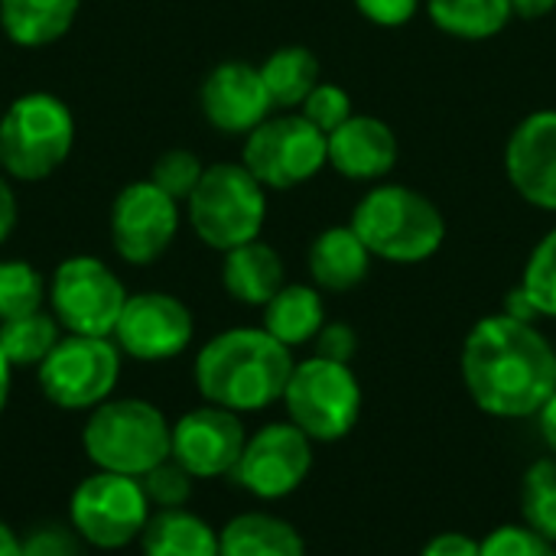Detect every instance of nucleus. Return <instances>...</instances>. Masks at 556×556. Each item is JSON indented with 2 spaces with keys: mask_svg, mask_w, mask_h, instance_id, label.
I'll use <instances>...</instances> for the list:
<instances>
[{
  "mask_svg": "<svg viewBox=\"0 0 556 556\" xmlns=\"http://www.w3.org/2000/svg\"><path fill=\"white\" fill-rule=\"evenodd\" d=\"M349 225L365 241L371 257L388 264H424L446 241V218L437 202L401 182L368 189Z\"/></svg>",
  "mask_w": 556,
  "mask_h": 556,
  "instance_id": "obj_3",
  "label": "nucleus"
},
{
  "mask_svg": "<svg viewBox=\"0 0 556 556\" xmlns=\"http://www.w3.org/2000/svg\"><path fill=\"white\" fill-rule=\"evenodd\" d=\"M427 13L440 33L466 42L498 36L515 16L511 0H427Z\"/></svg>",
  "mask_w": 556,
  "mask_h": 556,
  "instance_id": "obj_26",
  "label": "nucleus"
},
{
  "mask_svg": "<svg viewBox=\"0 0 556 556\" xmlns=\"http://www.w3.org/2000/svg\"><path fill=\"white\" fill-rule=\"evenodd\" d=\"M283 283H287L283 257L270 244H264L261 238L225 251L222 287L231 300L264 309L280 293Z\"/></svg>",
  "mask_w": 556,
  "mask_h": 556,
  "instance_id": "obj_20",
  "label": "nucleus"
},
{
  "mask_svg": "<svg viewBox=\"0 0 556 556\" xmlns=\"http://www.w3.org/2000/svg\"><path fill=\"white\" fill-rule=\"evenodd\" d=\"M49 296L46 277L26 261H0V323L39 313Z\"/></svg>",
  "mask_w": 556,
  "mask_h": 556,
  "instance_id": "obj_29",
  "label": "nucleus"
},
{
  "mask_svg": "<svg viewBox=\"0 0 556 556\" xmlns=\"http://www.w3.org/2000/svg\"><path fill=\"white\" fill-rule=\"evenodd\" d=\"M10 384H13V365L3 355V349H0V414H3V407L10 401Z\"/></svg>",
  "mask_w": 556,
  "mask_h": 556,
  "instance_id": "obj_43",
  "label": "nucleus"
},
{
  "mask_svg": "<svg viewBox=\"0 0 556 556\" xmlns=\"http://www.w3.org/2000/svg\"><path fill=\"white\" fill-rule=\"evenodd\" d=\"M371 251L355 235L352 225H332L309 244V277L313 287L326 293H349L365 283L371 270Z\"/></svg>",
  "mask_w": 556,
  "mask_h": 556,
  "instance_id": "obj_19",
  "label": "nucleus"
},
{
  "mask_svg": "<svg viewBox=\"0 0 556 556\" xmlns=\"http://www.w3.org/2000/svg\"><path fill=\"white\" fill-rule=\"evenodd\" d=\"M293 365V352L264 326H238L212 336L199 349L192 378L205 404L235 414H257L283 401Z\"/></svg>",
  "mask_w": 556,
  "mask_h": 556,
  "instance_id": "obj_2",
  "label": "nucleus"
},
{
  "mask_svg": "<svg viewBox=\"0 0 556 556\" xmlns=\"http://www.w3.org/2000/svg\"><path fill=\"white\" fill-rule=\"evenodd\" d=\"M218 556H306V544L290 521L244 511L218 531Z\"/></svg>",
  "mask_w": 556,
  "mask_h": 556,
  "instance_id": "obj_21",
  "label": "nucleus"
},
{
  "mask_svg": "<svg viewBox=\"0 0 556 556\" xmlns=\"http://www.w3.org/2000/svg\"><path fill=\"white\" fill-rule=\"evenodd\" d=\"M244 443H248V433H244L241 414L215 407V404H202L173 424L169 456L192 479H222L235 472L244 453Z\"/></svg>",
  "mask_w": 556,
  "mask_h": 556,
  "instance_id": "obj_15",
  "label": "nucleus"
},
{
  "mask_svg": "<svg viewBox=\"0 0 556 556\" xmlns=\"http://www.w3.org/2000/svg\"><path fill=\"white\" fill-rule=\"evenodd\" d=\"M300 114H303L313 127H319V130L329 137L336 127H342V124L355 114V108H352V94H349L342 85L319 81V85L309 91V98L303 101Z\"/></svg>",
  "mask_w": 556,
  "mask_h": 556,
  "instance_id": "obj_33",
  "label": "nucleus"
},
{
  "mask_svg": "<svg viewBox=\"0 0 556 556\" xmlns=\"http://www.w3.org/2000/svg\"><path fill=\"white\" fill-rule=\"evenodd\" d=\"M358 13L375 26H404L417 16L420 0H355Z\"/></svg>",
  "mask_w": 556,
  "mask_h": 556,
  "instance_id": "obj_37",
  "label": "nucleus"
},
{
  "mask_svg": "<svg viewBox=\"0 0 556 556\" xmlns=\"http://www.w3.org/2000/svg\"><path fill=\"white\" fill-rule=\"evenodd\" d=\"M0 556H23V538L7 521H0Z\"/></svg>",
  "mask_w": 556,
  "mask_h": 556,
  "instance_id": "obj_42",
  "label": "nucleus"
},
{
  "mask_svg": "<svg viewBox=\"0 0 556 556\" xmlns=\"http://www.w3.org/2000/svg\"><path fill=\"white\" fill-rule=\"evenodd\" d=\"M329 166L358 182H378L384 179L401 156L397 134L371 114H352L342 127H336L329 137Z\"/></svg>",
  "mask_w": 556,
  "mask_h": 556,
  "instance_id": "obj_18",
  "label": "nucleus"
},
{
  "mask_svg": "<svg viewBox=\"0 0 556 556\" xmlns=\"http://www.w3.org/2000/svg\"><path fill=\"white\" fill-rule=\"evenodd\" d=\"M121 358L124 352L114 339L68 332L36 368V381L59 410H94L117 388Z\"/></svg>",
  "mask_w": 556,
  "mask_h": 556,
  "instance_id": "obj_10",
  "label": "nucleus"
},
{
  "mask_svg": "<svg viewBox=\"0 0 556 556\" xmlns=\"http://www.w3.org/2000/svg\"><path fill=\"white\" fill-rule=\"evenodd\" d=\"M205 166L202 160L192 153V150H166L156 163H153V173H150V182L160 186L166 195H173L176 202H186L192 195V189L199 186Z\"/></svg>",
  "mask_w": 556,
  "mask_h": 556,
  "instance_id": "obj_31",
  "label": "nucleus"
},
{
  "mask_svg": "<svg viewBox=\"0 0 556 556\" xmlns=\"http://www.w3.org/2000/svg\"><path fill=\"white\" fill-rule=\"evenodd\" d=\"M326 326L323 290L309 283H283L280 293L264 306V329L290 352L309 345Z\"/></svg>",
  "mask_w": 556,
  "mask_h": 556,
  "instance_id": "obj_23",
  "label": "nucleus"
},
{
  "mask_svg": "<svg viewBox=\"0 0 556 556\" xmlns=\"http://www.w3.org/2000/svg\"><path fill=\"white\" fill-rule=\"evenodd\" d=\"M124 303H127V290L121 277L91 254L65 257L49 280L52 316L72 336L111 339Z\"/></svg>",
  "mask_w": 556,
  "mask_h": 556,
  "instance_id": "obj_11",
  "label": "nucleus"
},
{
  "mask_svg": "<svg viewBox=\"0 0 556 556\" xmlns=\"http://www.w3.org/2000/svg\"><path fill=\"white\" fill-rule=\"evenodd\" d=\"M75 147V117L49 91L20 94L0 117V169L16 182L52 176Z\"/></svg>",
  "mask_w": 556,
  "mask_h": 556,
  "instance_id": "obj_5",
  "label": "nucleus"
},
{
  "mask_svg": "<svg viewBox=\"0 0 556 556\" xmlns=\"http://www.w3.org/2000/svg\"><path fill=\"white\" fill-rule=\"evenodd\" d=\"M13 228H16V195H13L7 176L0 173V244H7Z\"/></svg>",
  "mask_w": 556,
  "mask_h": 556,
  "instance_id": "obj_39",
  "label": "nucleus"
},
{
  "mask_svg": "<svg viewBox=\"0 0 556 556\" xmlns=\"http://www.w3.org/2000/svg\"><path fill=\"white\" fill-rule=\"evenodd\" d=\"M313 349H316L319 358L352 365V358L358 352V336H355V329L349 323H326L319 329V336L313 339Z\"/></svg>",
  "mask_w": 556,
  "mask_h": 556,
  "instance_id": "obj_36",
  "label": "nucleus"
},
{
  "mask_svg": "<svg viewBox=\"0 0 556 556\" xmlns=\"http://www.w3.org/2000/svg\"><path fill=\"white\" fill-rule=\"evenodd\" d=\"M287 420L300 427L313 443L345 440L362 414V384L352 365L309 355L293 365L283 391Z\"/></svg>",
  "mask_w": 556,
  "mask_h": 556,
  "instance_id": "obj_7",
  "label": "nucleus"
},
{
  "mask_svg": "<svg viewBox=\"0 0 556 556\" xmlns=\"http://www.w3.org/2000/svg\"><path fill=\"white\" fill-rule=\"evenodd\" d=\"M195 238L215 251L257 241L267 222V189L248 173L244 163L205 166L199 186L186 199Z\"/></svg>",
  "mask_w": 556,
  "mask_h": 556,
  "instance_id": "obj_6",
  "label": "nucleus"
},
{
  "mask_svg": "<svg viewBox=\"0 0 556 556\" xmlns=\"http://www.w3.org/2000/svg\"><path fill=\"white\" fill-rule=\"evenodd\" d=\"M81 446L94 469L143 479L169 459L173 424L143 397H108L88 410Z\"/></svg>",
  "mask_w": 556,
  "mask_h": 556,
  "instance_id": "obj_4",
  "label": "nucleus"
},
{
  "mask_svg": "<svg viewBox=\"0 0 556 556\" xmlns=\"http://www.w3.org/2000/svg\"><path fill=\"white\" fill-rule=\"evenodd\" d=\"M143 556H218V531L189 508H160L140 534Z\"/></svg>",
  "mask_w": 556,
  "mask_h": 556,
  "instance_id": "obj_22",
  "label": "nucleus"
},
{
  "mask_svg": "<svg viewBox=\"0 0 556 556\" xmlns=\"http://www.w3.org/2000/svg\"><path fill=\"white\" fill-rule=\"evenodd\" d=\"M261 68L274 111H296L309 98V91L323 81L319 59L306 46H280L274 49Z\"/></svg>",
  "mask_w": 556,
  "mask_h": 556,
  "instance_id": "obj_25",
  "label": "nucleus"
},
{
  "mask_svg": "<svg viewBox=\"0 0 556 556\" xmlns=\"http://www.w3.org/2000/svg\"><path fill=\"white\" fill-rule=\"evenodd\" d=\"M199 101H202L205 121L228 137H248L274 111V101L267 94L261 68L248 65V62L215 65L208 72V78L202 81Z\"/></svg>",
  "mask_w": 556,
  "mask_h": 556,
  "instance_id": "obj_16",
  "label": "nucleus"
},
{
  "mask_svg": "<svg viewBox=\"0 0 556 556\" xmlns=\"http://www.w3.org/2000/svg\"><path fill=\"white\" fill-rule=\"evenodd\" d=\"M81 544L85 541L72 531V525H46L23 538V556H81Z\"/></svg>",
  "mask_w": 556,
  "mask_h": 556,
  "instance_id": "obj_35",
  "label": "nucleus"
},
{
  "mask_svg": "<svg viewBox=\"0 0 556 556\" xmlns=\"http://www.w3.org/2000/svg\"><path fill=\"white\" fill-rule=\"evenodd\" d=\"M538 420H541V433H544V440H547V446H551V453L556 456V394L541 407V414H538Z\"/></svg>",
  "mask_w": 556,
  "mask_h": 556,
  "instance_id": "obj_41",
  "label": "nucleus"
},
{
  "mask_svg": "<svg viewBox=\"0 0 556 556\" xmlns=\"http://www.w3.org/2000/svg\"><path fill=\"white\" fill-rule=\"evenodd\" d=\"M81 0H0V26L10 42L36 49L62 39L78 16Z\"/></svg>",
  "mask_w": 556,
  "mask_h": 556,
  "instance_id": "obj_24",
  "label": "nucleus"
},
{
  "mask_svg": "<svg viewBox=\"0 0 556 556\" xmlns=\"http://www.w3.org/2000/svg\"><path fill=\"white\" fill-rule=\"evenodd\" d=\"M241 163L264 189L287 192L329 166V143L300 111H280L244 137Z\"/></svg>",
  "mask_w": 556,
  "mask_h": 556,
  "instance_id": "obj_9",
  "label": "nucleus"
},
{
  "mask_svg": "<svg viewBox=\"0 0 556 556\" xmlns=\"http://www.w3.org/2000/svg\"><path fill=\"white\" fill-rule=\"evenodd\" d=\"M59 339H62V326L46 309L0 323V349L13 368H39L42 358L59 345Z\"/></svg>",
  "mask_w": 556,
  "mask_h": 556,
  "instance_id": "obj_27",
  "label": "nucleus"
},
{
  "mask_svg": "<svg viewBox=\"0 0 556 556\" xmlns=\"http://www.w3.org/2000/svg\"><path fill=\"white\" fill-rule=\"evenodd\" d=\"M420 556H482V541L459 534V531H446V534H437L420 551Z\"/></svg>",
  "mask_w": 556,
  "mask_h": 556,
  "instance_id": "obj_38",
  "label": "nucleus"
},
{
  "mask_svg": "<svg viewBox=\"0 0 556 556\" xmlns=\"http://www.w3.org/2000/svg\"><path fill=\"white\" fill-rule=\"evenodd\" d=\"M195 319L189 306L173 293H134L127 296L121 319L111 332L114 345L137 362H169L189 349Z\"/></svg>",
  "mask_w": 556,
  "mask_h": 556,
  "instance_id": "obj_14",
  "label": "nucleus"
},
{
  "mask_svg": "<svg viewBox=\"0 0 556 556\" xmlns=\"http://www.w3.org/2000/svg\"><path fill=\"white\" fill-rule=\"evenodd\" d=\"M511 10L521 20H541L547 13H554L556 0H511Z\"/></svg>",
  "mask_w": 556,
  "mask_h": 556,
  "instance_id": "obj_40",
  "label": "nucleus"
},
{
  "mask_svg": "<svg viewBox=\"0 0 556 556\" xmlns=\"http://www.w3.org/2000/svg\"><path fill=\"white\" fill-rule=\"evenodd\" d=\"M521 515L528 528L556 544V456L528 466L521 479Z\"/></svg>",
  "mask_w": 556,
  "mask_h": 556,
  "instance_id": "obj_28",
  "label": "nucleus"
},
{
  "mask_svg": "<svg viewBox=\"0 0 556 556\" xmlns=\"http://www.w3.org/2000/svg\"><path fill=\"white\" fill-rule=\"evenodd\" d=\"M313 469V440L290 420L267 424L248 437L231 479L261 502L293 495Z\"/></svg>",
  "mask_w": 556,
  "mask_h": 556,
  "instance_id": "obj_12",
  "label": "nucleus"
},
{
  "mask_svg": "<svg viewBox=\"0 0 556 556\" xmlns=\"http://www.w3.org/2000/svg\"><path fill=\"white\" fill-rule=\"evenodd\" d=\"M505 173L528 205L556 212V111H534L511 130Z\"/></svg>",
  "mask_w": 556,
  "mask_h": 556,
  "instance_id": "obj_17",
  "label": "nucleus"
},
{
  "mask_svg": "<svg viewBox=\"0 0 556 556\" xmlns=\"http://www.w3.org/2000/svg\"><path fill=\"white\" fill-rule=\"evenodd\" d=\"M150 515L153 505L143 492V482L134 476L94 469L68 498L72 531L98 551H121L140 541Z\"/></svg>",
  "mask_w": 556,
  "mask_h": 556,
  "instance_id": "obj_8",
  "label": "nucleus"
},
{
  "mask_svg": "<svg viewBox=\"0 0 556 556\" xmlns=\"http://www.w3.org/2000/svg\"><path fill=\"white\" fill-rule=\"evenodd\" d=\"M143 492L153 505V511L160 508H186V502L192 498V476L169 456L166 463L153 466L143 479Z\"/></svg>",
  "mask_w": 556,
  "mask_h": 556,
  "instance_id": "obj_32",
  "label": "nucleus"
},
{
  "mask_svg": "<svg viewBox=\"0 0 556 556\" xmlns=\"http://www.w3.org/2000/svg\"><path fill=\"white\" fill-rule=\"evenodd\" d=\"M538 319H556V228H551L531 251L521 283Z\"/></svg>",
  "mask_w": 556,
  "mask_h": 556,
  "instance_id": "obj_30",
  "label": "nucleus"
},
{
  "mask_svg": "<svg viewBox=\"0 0 556 556\" xmlns=\"http://www.w3.org/2000/svg\"><path fill=\"white\" fill-rule=\"evenodd\" d=\"M482 556H556V544L528 525H502L482 541Z\"/></svg>",
  "mask_w": 556,
  "mask_h": 556,
  "instance_id": "obj_34",
  "label": "nucleus"
},
{
  "mask_svg": "<svg viewBox=\"0 0 556 556\" xmlns=\"http://www.w3.org/2000/svg\"><path fill=\"white\" fill-rule=\"evenodd\" d=\"M179 235V202L150 179L130 182L111 205V244L121 261L150 267Z\"/></svg>",
  "mask_w": 556,
  "mask_h": 556,
  "instance_id": "obj_13",
  "label": "nucleus"
},
{
  "mask_svg": "<svg viewBox=\"0 0 556 556\" xmlns=\"http://www.w3.org/2000/svg\"><path fill=\"white\" fill-rule=\"evenodd\" d=\"M463 381L479 410L502 420L538 417L556 394V349L538 323L495 313L463 342Z\"/></svg>",
  "mask_w": 556,
  "mask_h": 556,
  "instance_id": "obj_1",
  "label": "nucleus"
}]
</instances>
